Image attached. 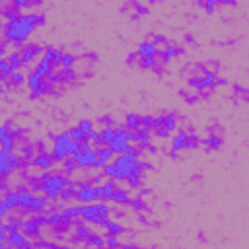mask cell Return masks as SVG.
I'll use <instances>...</instances> for the list:
<instances>
[{
    "label": "cell",
    "instance_id": "obj_1",
    "mask_svg": "<svg viewBox=\"0 0 249 249\" xmlns=\"http://www.w3.org/2000/svg\"><path fill=\"white\" fill-rule=\"evenodd\" d=\"M95 66H97V54L95 53H89V51H84L82 54H76L70 68L74 70V76L78 80H89L93 74H95Z\"/></svg>",
    "mask_w": 249,
    "mask_h": 249
},
{
    "label": "cell",
    "instance_id": "obj_3",
    "mask_svg": "<svg viewBox=\"0 0 249 249\" xmlns=\"http://www.w3.org/2000/svg\"><path fill=\"white\" fill-rule=\"evenodd\" d=\"M179 97H181L187 105H195V103H198V101H200L198 88H196V86H191V84H187L185 88H181V89H179Z\"/></svg>",
    "mask_w": 249,
    "mask_h": 249
},
{
    "label": "cell",
    "instance_id": "obj_4",
    "mask_svg": "<svg viewBox=\"0 0 249 249\" xmlns=\"http://www.w3.org/2000/svg\"><path fill=\"white\" fill-rule=\"evenodd\" d=\"M202 66H204V70H206L208 74H220V70H222V64H220V60H216V58L204 60Z\"/></svg>",
    "mask_w": 249,
    "mask_h": 249
},
{
    "label": "cell",
    "instance_id": "obj_6",
    "mask_svg": "<svg viewBox=\"0 0 249 249\" xmlns=\"http://www.w3.org/2000/svg\"><path fill=\"white\" fill-rule=\"evenodd\" d=\"M78 126L82 128L84 134H89V132H91V121H89V119H82V121H78Z\"/></svg>",
    "mask_w": 249,
    "mask_h": 249
},
{
    "label": "cell",
    "instance_id": "obj_2",
    "mask_svg": "<svg viewBox=\"0 0 249 249\" xmlns=\"http://www.w3.org/2000/svg\"><path fill=\"white\" fill-rule=\"evenodd\" d=\"M179 74H181V78H183L187 84L196 86V88L202 86V84H206V82L210 80V74L204 70L202 62H196V60L185 62V64L179 68Z\"/></svg>",
    "mask_w": 249,
    "mask_h": 249
},
{
    "label": "cell",
    "instance_id": "obj_5",
    "mask_svg": "<svg viewBox=\"0 0 249 249\" xmlns=\"http://www.w3.org/2000/svg\"><path fill=\"white\" fill-rule=\"evenodd\" d=\"M214 93H216V88H214L210 82L198 86V95H200V99H210Z\"/></svg>",
    "mask_w": 249,
    "mask_h": 249
},
{
    "label": "cell",
    "instance_id": "obj_7",
    "mask_svg": "<svg viewBox=\"0 0 249 249\" xmlns=\"http://www.w3.org/2000/svg\"><path fill=\"white\" fill-rule=\"evenodd\" d=\"M158 2H160V0H150V4H158Z\"/></svg>",
    "mask_w": 249,
    "mask_h": 249
}]
</instances>
